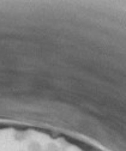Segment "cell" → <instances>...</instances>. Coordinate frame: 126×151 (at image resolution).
Wrapping results in <instances>:
<instances>
[{"mask_svg": "<svg viewBox=\"0 0 126 151\" xmlns=\"http://www.w3.org/2000/svg\"><path fill=\"white\" fill-rule=\"evenodd\" d=\"M28 151H43V147L39 142H31L28 145Z\"/></svg>", "mask_w": 126, "mask_h": 151, "instance_id": "obj_1", "label": "cell"}, {"mask_svg": "<svg viewBox=\"0 0 126 151\" xmlns=\"http://www.w3.org/2000/svg\"><path fill=\"white\" fill-rule=\"evenodd\" d=\"M27 137H28V133L25 131H16L14 132V139L18 142H22V140L27 139Z\"/></svg>", "mask_w": 126, "mask_h": 151, "instance_id": "obj_2", "label": "cell"}, {"mask_svg": "<svg viewBox=\"0 0 126 151\" xmlns=\"http://www.w3.org/2000/svg\"><path fill=\"white\" fill-rule=\"evenodd\" d=\"M45 151H59V147H58L57 144L49 143V144H47V146L45 147Z\"/></svg>", "mask_w": 126, "mask_h": 151, "instance_id": "obj_3", "label": "cell"}, {"mask_svg": "<svg viewBox=\"0 0 126 151\" xmlns=\"http://www.w3.org/2000/svg\"><path fill=\"white\" fill-rule=\"evenodd\" d=\"M59 151H67L66 149H59Z\"/></svg>", "mask_w": 126, "mask_h": 151, "instance_id": "obj_4", "label": "cell"}]
</instances>
